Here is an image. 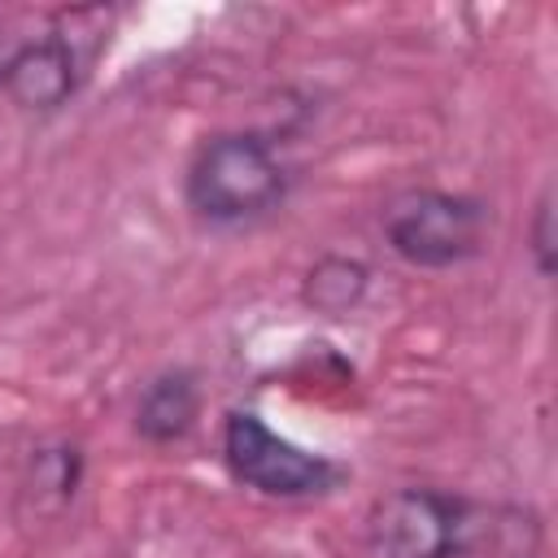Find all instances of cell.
<instances>
[{"mask_svg": "<svg viewBox=\"0 0 558 558\" xmlns=\"http://www.w3.org/2000/svg\"><path fill=\"white\" fill-rule=\"evenodd\" d=\"M484 227H488V214L480 201L432 192V187L397 196L384 214V235L392 253L427 270H445L475 257L484 244Z\"/></svg>", "mask_w": 558, "mask_h": 558, "instance_id": "7a4b0ae2", "label": "cell"}, {"mask_svg": "<svg viewBox=\"0 0 558 558\" xmlns=\"http://www.w3.org/2000/svg\"><path fill=\"white\" fill-rule=\"evenodd\" d=\"M192 418H196V384L183 371L153 379L140 397V410H135V427L153 445H170V440L187 436Z\"/></svg>", "mask_w": 558, "mask_h": 558, "instance_id": "8992f818", "label": "cell"}, {"mask_svg": "<svg viewBox=\"0 0 558 558\" xmlns=\"http://www.w3.org/2000/svg\"><path fill=\"white\" fill-rule=\"evenodd\" d=\"M283 161L257 131L214 135L187 166V205L209 222L257 218L283 201Z\"/></svg>", "mask_w": 558, "mask_h": 558, "instance_id": "6da1fadb", "label": "cell"}, {"mask_svg": "<svg viewBox=\"0 0 558 558\" xmlns=\"http://www.w3.org/2000/svg\"><path fill=\"white\" fill-rule=\"evenodd\" d=\"M74 83H78L74 48L65 39H57V35L22 44L9 57V70H4V92L22 109H57V105H65Z\"/></svg>", "mask_w": 558, "mask_h": 558, "instance_id": "5b68a950", "label": "cell"}, {"mask_svg": "<svg viewBox=\"0 0 558 558\" xmlns=\"http://www.w3.org/2000/svg\"><path fill=\"white\" fill-rule=\"evenodd\" d=\"M471 536V514L436 488H397L366 514L371 558H453Z\"/></svg>", "mask_w": 558, "mask_h": 558, "instance_id": "3957f363", "label": "cell"}, {"mask_svg": "<svg viewBox=\"0 0 558 558\" xmlns=\"http://www.w3.org/2000/svg\"><path fill=\"white\" fill-rule=\"evenodd\" d=\"M9 57H13V52H9L4 44H0V83H4V70H9Z\"/></svg>", "mask_w": 558, "mask_h": 558, "instance_id": "9c48e42d", "label": "cell"}, {"mask_svg": "<svg viewBox=\"0 0 558 558\" xmlns=\"http://www.w3.org/2000/svg\"><path fill=\"white\" fill-rule=\"evenodd\" d=\"M532 253H536V270H541V275H554V187H545L541 201H536Z\"/></svg>", "mask_w": 558, "mask_h": 558, "instance_id": "ba28073f", "label": "cell"}, {"mask_svg": "<svg viewBox=\"0 0 558 558\" xmlns=\"http://www.w3.org/2000/svg\"><path fill=\"white\" fill-rule=\"evenodd\" d=\"M362 292H366V266L349 257H323L305 275V301L318 314H344L362 301Z\"/></svg>", "mask_w": 558, "mask_h": 558, "instance_id": "52a82bcc", "label": "cell"}, {"mask_svg": "<svg viewBox=\"0 0 558 558\" xmlns=\"http://www.w3.org/2000/svg\"><path fill=\"white\" fill-rule=\"evenodd\" d=\"M222 453L240 484L266 493V497H310L331 488L336 466L318 453H305L301 445L270 432L257 414H231L222 427Z\"/></svg>", "mask_w": 558, "mask_h": 558, "instance_id": "277c9868", "label": "cell"}]
</instances>
